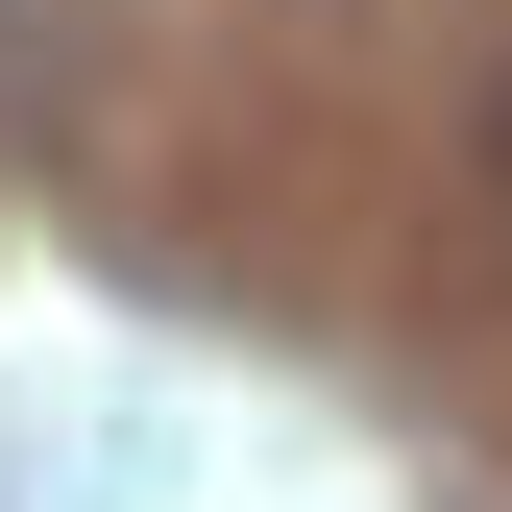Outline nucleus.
Wrapping results in <instances>:
<instances>
[{"instance_id": "nucleus-1", "label": "nucleus", "mask_w": 512, "mask_h": 512, "mask_svg": "<svg viewBox=\"0 0 512 512\" xmlns=\"http://www.w3.org/2000/svg\"><path fill=\"white\" fill-rule=\"evenodd\" d=\"M464 196H488V269H512V74L464 98Z\"/></svg>"}]
</instances>
